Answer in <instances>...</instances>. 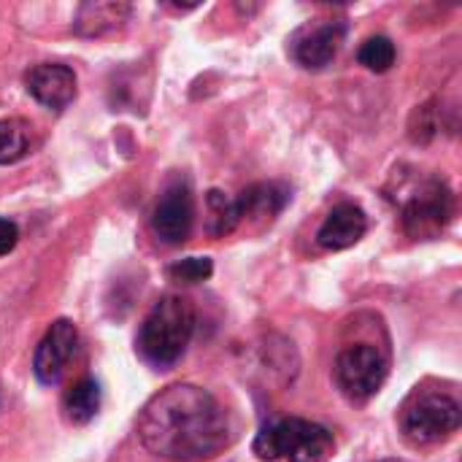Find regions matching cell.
<instances>
[{
	"instance_id": "obj_18",
	"label": "cell",
	"mask_w": 462,
	"mask_h": 462,
	"mask_svg": "<svg viewBox=\"0 0 462 462\" xmlns=\"http://www.w3.org/2000/svg\"><path fill=\"white\" fill-rule=\"evenodd\" d=\"M171 279L173 282H181V284H198V282H206L211 273H214V263L208 257H187V260H179L168 268Z\"/></svg>"
},
{
	"instance_id": "obj_19",
	"label": "cell",
	"mask_w": 462,
	"mask_h": 462,
	"mask_svg": "<svg viewBox=\"0 0 462 462\" xmlns=\"http://www.w3.org/2000/svg\"><path fill=\"white\" fill-rule=\"evenodd\" d=\"M16 244H19V227H16V222L0 217V257H5L8 252H14Z\"/></svg>"
},
{
	"instance_id": "obj_11",
	"label": "cell",
	"mask_w": 462,
	"mask_h": 462,
	"mask_svg": "<svg viewBox=\"0 0 462 462\" xmlns=\"http://www.w3.org/2000/svg\"><path fill=\"white\" fill-rule=\"evenodd\" d=\"M365 230H368L365 211L355 203H341L325 217V222L317 233V241L322 249L341 252V249L355 246L365 236Z\"/></svg>"
},
{
	"instance_id": "obj_4",
	"label": "cell",
	"mask_w": 462,
	"mask_h": 462,
	"mask_svg": "<svg viewBox=\"0 0 462 462\" xmlns=\"http://www.w3.org/2000/svg\"><path fill=\"white\" fill-rule=\"evenodd\" d=\"M460 428V403L447 393H417L401 414V430L409 444L430 447Z\"/></svg>"
},
{
	"instance_id": "obj_14",
	"label": "cell",
	"mask_w": 462,
	"mask_h": 462,
	"mask_svg": "<svg viewBox=\"0 0 462 462\" xmlns=\"http://www.w3.org/2000/svg\"><path fill=\"white\" fill-rule=\"evenodd\" d=\"M100 384L95 379H81L62 395V414L70 425H87L100 411Z\"/></svg>"
},
{
	"instance_id": "obj_13",
	"label": "cell",
	"mask_w": 462,
	"mask_h": 462,
	"mask_svg": "<svg viewBox=\"0 0 462 462\" xmlns=\"http://www.w3.org/2000/svg\"><path fill=\"white\" fill-rule=\"evenodd\" d=\"M287 203H290V189L276 181L252 184L238 198L241 217H276Z\"/></svg>"
},
{
	"instance_id": "obj_15",
	"label": "cell",
	"mask_w": 462,
	"mask_h": 462,
	"mask_svg": "<svg viewBox=\"0 0 462 462\" xmlns=\"http://www.w3.org/2000/svg\"><path fill=\"white\" fill-rule=\"evenodd\" d=\"M206 206H208V233L214 238H222V236L233 233L244 219L238 198H227L222 189H211L206 195Z\"/></svg>"
},
{
	"instance_id": "obj_3",
	"label": "cell",
	"mask_w": 462,
	"mask_h": 462,
	"mask_svg": "<svg viewBox=\"0 0 462 462\" xmlns=\"http://www.w3.org/2000/svg\"><path fill=\"white\" fill-rule=\"evenodd\" d=\"M254 455L263 462H330L336 439L328 428L292 417L265 425L254 439Z\"/></svg>"
},
{
	"instance_id": "obj_20",
	"label": "cell",
	"mask_w": 462,
	"mask_h": 462,
	"mask_svg": "<svg viewBox=\"0 0 462 462\" xmlns=\"http://www.w3.org/2000/svg\"><path fill=\"white\" fill-rule=\"evenodd\" d=\"M379 462H403V460H395V457H390V460H379Z\"/></svg>"
},
{
	"instance_id": "obj_12",
	"label": "cell",
	"mask_w": 462,
	"mask_h": 462,
	"mask_svg": "<svg viewBox=\"0 0 462 462\" xmlns=\"http://www.w3.org/2000/svg\"><path fill=\"white\" fill-rule=\"evenodd\" d=\"M127 3H114V0H97V3H84L76 14V32L84 38H97L106 32L119 30L127 16H130Z\"/></svg>"
},
{
	"instance_id": "obj_10",
	"label": "cell",
	"mask_w": 462,
	"mask_h": 462,
	"mask_svg": "<svg viewBox=\"0 0 462 462\" xmlns=\"http://www.w3.org/2000/svg\"><path fill=\"white\" fill-rule=\"evenodd\" d=\"M27 92L49 111H65L76 97V73L60 62L35 65L24 76Z\"/></svg>"
},
{
	"instance_id": "obj_9",
	"label": "cell",
	"mask_w": 462,
	"mask_h": 462,
	"mask_svg": "<svg viewBox=\"0 0 462 462\" xmlns=\"http://www.w3.org/2000/svg\"><path fill=\"white\" fill-rule=\"evenodd\" d=\"M195 219V206H192V192L187 184H173L162 192V198L154 206L152 214V230L162 244L179 246L189 238Z\"/></svg>"
},
{
	"instance_id": "obj_17",
	"label": "cell",
	"mask_w": 462,
	"mask_h": 462,
	"mask_svg": "<svg viewBox=\"0 0 462 462\" xmlns=\"http://www.w3.org/2000/svg\"><path fill=\"white\" fill-rule=\"evenodd\" d=\"M357 60H360L368 70L384 73V70H390V68L395 65V43H393L387 35H374V38H368V41L360 46Z\"/></svg>"
},
{
	"instance_id": "obj_7",
	"label": "cell",
	"mask_w": 462,
	"mask_h": 462,
	"mask_svg": "<svg viewBox=\"0 0 462 462\" xmlns=\"http://www.w3.org/2000/svg\"><path fill=\"white\" fill-rule=\"evenodd\" d=\"M344 35H346L344 22L314 19V22L303 24L300 30H295V35L290 38V51L298 65H303L309 70H319L336 60V54L344 43Z\"/></svg>"
},
{
	"instance_id": "obj_16",
	"label": "cell",
	"mask_w": 462,
	"mask_h": 462,
	"mask_svg": "<svg viewBox=\"0 0 462 462\" xmlns=\"http://www.w3.org/2000/svg\"><path fill=\"white\" fill-rule=\"evenodd\" d=\"M30 152V125L24 119H0V165L19 162Z\"/></svg>"
},
{
	"instance_id": "obj_5",
	"label": "cell",
	"mask_w": 462,
	"mask_h": 462,
	"mask_svg": "<svg viewBox=\"0 0 462 462\" xmlns=\"http://www.w3.org/2000/svg\"><path fill=\"white\" fill-rule=\"evenodd\" d=\"M403 227L414 238L439 236L452 219V192L441 179H420L403 189L401 198Z\"/></svg>"
},
{
	"instance_id": "obj_8",
	"label": "cell",
	"mask_w": 462,
	"mask_h": 462,
	"mask_svg": "<svg viewBox=\"0 0 462 462\" xmlns=\"http://www.w3.org/2000/svg\"><path fill=\"white\" fill-rule=\"evenodd\" d=\"M76 346H79V330L70 319H57L46 336L41 338L38 349H35V357H32V374L41 384H57L65 371H68V363L73 360L76 355Z\"/></svg>"
},
{
	"instance_id": "obj_2",
	"label": "cell",
	"mask_w": 462,
	"mask_h": 462,
	"mask_svg": "<svg viewBox=\"0 0 462 462\" xmlns=\"http://www.w3.org/2000/svg\"><path fill=\"white\" fill-rule=\"evenodd\" d=\"M192 333H195L192 303L181 295H168L160 303H154L152 311L146 314L135 346L149 365L168 368L184 355Z\"/></svg>"
},
{
	"instance_id": "obj_6",
	"label": "cell",
	"mask_w": 462,
	"mask_h": 462,
	"mask_svg": "<svg viewBox=\"0 0 462 462\" xmlns=\"http://www.w3.org/2000/svg\"><path fill=\"white\" fill-rule=\"evenodd\" d=\"M384 379H387V360L371 344H355L344 349L336 360L338 390L355 403L371 401L382 390Z\"/></svg>"
},
{
	"instance_id": "obj_1",
	"label": "cell",
	"mask_w": 462,
	"mask_h": 462,
	"mask_svg": "<svg viewBox=\"0 0 462 462\" xmlns=\"http://www.w3.org/2000/svg\"><path fill=\"white\" fill-rule=\"evenodd\" d=\"M138 439L162 460L200 462L219 455L230 444L233 430L227 411L208 390L171 384L143 406Z\"/></svg>"
}]
</instances>
